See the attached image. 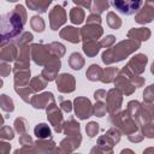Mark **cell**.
Here are the masks:
<instances>
[{
	"label": "cell",
	"instance_id": "obj_1",
	"mask_svg": "<svg viewBox=\"0 0 154 154\" xmlns=\"http://www.w3.org/2000/svg\"><path fill=\"white\" fill-rule=\"evenodd\" d=\"M25 13L23 6H17L14 11L8 12L4 16H1V46H5L10 38H13L17 36L25 23V16H22Z\"/></svg>",
	"mask_w": 154,
	"mask_h": 154
},
{
	"label": "cell",
	"instance_id": "obj_2",
	"mask_svg": "<svg viewBox=\"0 0 154 154\" xmlns=\"http://www.w3.org/2000/svg\"><path fill=\"white\" fill-rule=\"evenodd\" d=\"M111 2L118 12L125 16H132L137 13L143 5V0H111Z\"/></svg>",
	"mask_w": 154,
	"mask_h": 154
},
{
	"label": "cell",
	"instance_id": "obj_3",
	"mask_svg": "<svg viewBox=\"0 0 154 154\" xmlns=\"http://www.w3.org/2000/svg\"><path fill=\"white\" fill-rule=\"evenodd\" d=\"M35 135L38 138H45V137L51 135V130H49V128L46 124H38L35 128Z\"/></svg>",
	"mask_w": 154,
	"mask_h": 154
},
{
	"label": "cell",
	"instance_id": "obj_4",
	"mask_svg": "<svg viewBox=\"0 0 154 154\" xmlns=\"http://www.w3.org/2000/svg\"><path fill=\"white\" fill-rule=\"evenodd\" d=\"M1 105H2V109L5 111H12L13 106H12V101L10 97H7V95H1Z\"/></svg>",
	"mask_w": 154,
	"mask_h": 154
}]
</instances>
